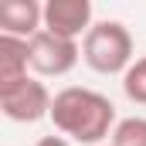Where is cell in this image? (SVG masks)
<instances>
[{
  "instance_id": "1",
  "label": "cell",
  "mask_w": 146,
  "mask_h": 146,
  "mask_svg": "<svg viewBox=\"0 0 146 146\" xmlns=\"http://www.w3.org/2000/svg\"><path fill=\"white\" fill-rule=\"evenodd\" d=\"M48 119L54 122V129L65 139H75V143H85V146H99L119 126L115 106L102 92L82 88V85L61 88L54 95V102H51V115Z\"/></svg>"
},
{
  "instance_id": "2",
  "label": "cell",
  "mask_w": 146,
  "mask_h": 146,
  "mask_svg": "<svg viewBox=\"0 0 146 146\" xmlns=\"http://www.w3.org/2000/svg\"><path fill=\"white\" fill-rule=\"evenodd\" d=\"M82 58L99 75H126L133 65V34L122 21H99L82 37Z\"/></svg>"
},
{
  "instance_id": "3",
  "label": "cell",
  "mask_w": 146,
  "mask_h": 146,
  "mask_svg": "<svg viewBox=\"0 0 146 146\" xmlns=\"http://www.w3.org/2000/svg\"><path fill=\"white\" fill-rule=\"evenodd\" d=\"M51 102H54V95L48 92V85L37 75H27L24 82H17L10 88H0V112L10 122H37V119L51 115Z\"/></svg>"
},
{
  "instance_id": "4",
  "label": "cell",
  "mask_w": 146,
  "mask_h": 146,
  "mask_svg": "<svg viewBox=\"0 0 146 146\" xmlns=\"http://www.w3.org/2000/svg\"><path fill=\"white\" fill-rule=\"evenodd\" d=\"M27 48H31V72L37 78H61V75H68L78 65V58H82V48H78V41H68V37H58L51 34V31H41L27 41Z\"/></svg>"
},
{
  "instance_id": "5",
  "label": "cell",
  "mask_w": 146,
  "mask_h": 146,
  "mask_svg": "<svg viewBox=\"0 0 146 146\" xmlns=\"http://www.w3.org/2000/svg\"><path fill=\"white\" fill-rule=\"evenodd\" d=\"M92 3L88 0H48L44 3V31L78 41L92 31Z\"/></svg>"
},
{
  "instance_id": "6",
  "label": "cell",
  "mask_w": 146,
  "mask_h": 146,
  "mask_svg": "<svg viewBox=\"0 0 146 146\" xmlns=\"http://www.w3.org/2000/svg\"><path fill=\"white\" fill-rule=\"evenodd\" d=\"M44 31V3L37 0H0V34L31 41Z\"/></svg>"
},
{
  "instance_id": "7",
  "label": "cell",
  "mask_w": 146,
  "mask_h": 146,
  "mask_svg": "<svg viewBox=\"0 0 146 146\" xmlns=\"http://www.w3.org/2000/svg\"><path fill=\"white\" fill-rule=\"evenodd\" d=\"M31 75V48L27 41L0 34V88H10Z\"/></svg>"
},
{
  "instance_id": "8",
  "label": "cell",
  "mask_w": 146,
  "mask_h": 146,
  "mask_svg": "<svg viewBox=\"0 0 146 146\" xmlns=\"http://www.w3.org/2000/svg\"><path fill=\"white\" fill-rule=\"evenodd\" d=\"M112 146H146V119L143 115L119 119V126L112 129Z\"/></svg>"
},
{
  "instance_id": "9",
  "label": "cell",
  "mask_w": 146,
  "mask_h": 146,
  "mask_svg": "<svg viewBox=\"0 0 146 146\" xmlns=\"http://www.w3.org/2000/svg\"><path fill=\"white\" fill-rule=\"evenodd\" d=\"M122 92L129 95V102L146 106V58H136L129 65V72L122 75Z\"/></svg>"
},
{
  "instance_id": "10",
  "label": "cell",
  "mask_w": 146,
  "mask_h": 146,
  "mask_svg": "<svg viewBox=\"0 0 146 146\" xmlns=\"http://www.w3.org/2000/svg\"><path fill=\"white\" fill-rule=\"evenodd\" d=\"M34 146H72V139H65V136H41Z\"/></svg>"
},
{
  "instance_id": "11",
  "label": "cell",
  "mask_w": 146,
  "mask_h": 146,
  "mask_svg": "<svg viewBox=\"0 0 146 146\" xmlns=\"http://www.w3.org/2000/svg\"><path fill=\"white\" fill-rule=\"evenodd\" d=\"M109 146H112V143H109Z\"/></svg>"
}]
</instances>
